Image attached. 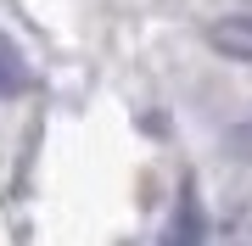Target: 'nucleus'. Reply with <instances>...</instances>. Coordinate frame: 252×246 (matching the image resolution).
Instances as JSON below:
<instances>
[{"instance_id":"nucleus-1","label":"nucleus","mask_w":252,"mask_h":246,"mask_svg":"<svg viewBox=\"0 0 252 246\" xmlns=\"http://www.w3.org/2000/svg\"><path fill=\"white\" fill-rule=\"evenodd\" d=\"M207 45L230 62H247L252 67V6L247 11H230V17H213L207 23Z\"/></svg>"},{"instance_id":"nucleus-2","label":"nucleus","mask_w":252,"mask_h":246,"mask_svg":"<svg viewBox=\"0 0 252 246\" xmlns=\"http://www.w3.org/2000/svg\"><path fill=\"white\" fill-rule=\"evenodd\" d=\"M28 90H34V73H28L23 51L0 34V101H17V95H28Z\"/></svg>"},{"instance_id":"nucleus-3","label":"nucleus","mask_w":252,"mask_h":246,"mask_svg":"<svg viewBox=\"0 0 252 246\" xmlns=\"http://www.w3.org/2000/svg\"><path fill=\"white\" fill-rule=\"evenodd\" d=\"M162 246H202V213H196V201L180 196V207H174V224H168V235H162Z\"/></svg>"},{"instance_id":"nucleus-4","label":"nucleus","mask_w":252,"mask_h":246,"mask_svg":"<svg viewBox=\"0 0 252 246\" xmlns=\"http://www.w3.org/2000/svg\"><path fill=\"white\" fill-rule=\"evenodd\" d=\"M235 146H241V151H247V157H252V123H247V129H241V135H235Z\"/></svg>"}]
</instances>
